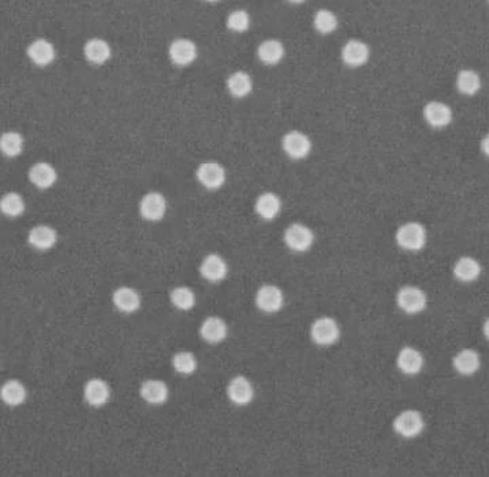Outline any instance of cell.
<instances>
[{
  "label": "cell",
  "mask_w": 489,
  "mask_h": 477,
  "mask_svg": "<svg viewBox=\"0 0 489 477\" xmlns=\"http://www.w3.org/2000/svg\"><path fill=\"white\" fill-rule=\"evenodd\" d=\"M397 244L411 253L421 251L426 244V231L419 222H408L397 231Z\"/></svg>",
  "instance_id": "6da1fadb"
},
{
  "label": "cell",
  "mask_w": 489,
  "mask_h": 477,
  "mask_svg": "<svg viewBox=\"0 0 489 477\" xmlns=\"http://www.w3.org/2000/svg\"><path fill=\"white\" fill-rule=\"evenodd\" d=\"M282 148L290 159H304L312 151V140L307 133L293 129L283 135Z\"/></svg>",
  "instance_id": "7a4b0ae2"
},
{
  "label": "cell",
  "mask_w": 489,
  "mask_h": 477,
  "mask_svg": "<svg viewBox=\"0 0 489 477\" xmlns=\"http://www.w3.org/2000/svg\"><path fill=\"white\" fill-rule=\"evenodd\" d=\"M425 428L423 417L416 410H407L401 413L394 421V430L405 439H414L419 436Z\"/></svg>",
  "instance_id": "3957f363"
},
{
  "label": "cell",
  "mask_w": 489,
  "mask_h": 477,
  "mask_svg": "<svg viewBox=\"0 0 489 477\" xmlns=\"http://www.w3.org/2000/svg\"><path fill=\"white\" fill-rule=\"evenodd\" d=\"M314 232L304 224H292L285 231L286 246L297 253H305L314 246Z\"/></svg>",
  "instance_id": "277c9868"
},
{
  "label": "cell",
  "mask_w": 489,
  "mask_h": 477,
  "mask_svg": "<svg viewBox=\"0 0 489 477\" xmlns=\"http://www.w3.org/2000/svg\"><path fill=\"white\" fill-rule=\"evenodd\" d=\"M198 58V46L187 37H178L169 46V59L176 66H187Z\"/></svg>",
  "instance_id": "5b68a950"
},
{
  "label": "cell",
  "mask_w": 489,
  "mask_h": 477,
  "mask_svg": "<svg viewBox=\"0 0 489 477\" xmlns=\"http://www.w3.org/2000/svg\"><path fill=\"white\" fill-rule=\"evenodd\" d=\"M311 337L318 346H330L339 339V325L330 317H321L311 327Z\"/></svg>",
  "instance_id": "8992f818"
},
{
  "label": "cell",
  "mask_w": 489,
  "mask_h": 477,
  "mask_svg": "<svg viewBox=\"0 0 489 477\" xmlns=\"http://www.w3.org/2000/svg\"><path fill=\"white\" fill-rule=\"evenodd\" d=\"M342 61L349 68H359L364 66L371 56L369 46L358 39L348 40L344 47H342Z\"/></svg>",
  "instance_id": "52a82bcc"
},
{
  "label": "cell",
  "mask_w": 489,
  "mask_h": 477,
  "mask_svg": "<svg viewBox=\"0 0 489 477\" xmlns=\"http://www.w3.org/2000/svg\"><path fill=\"white\" fill-rule=\"evenodd\" d=\"M398 307L407 314H419L426 307V294L418 287H404L397 296Z\"/></svg>",
  "instance_id": "ba28073f"
},
{
  "label": "cell",
  "mask_w": 489,
  "mask_h": 477,
  "mask_svg": "<svg viewBox=\"0 0 489 477\" xmlns=\"http://www.w3.org/2000/svg\"><path fill=\"white\" fill-rule=\"evenodd\" d=\"M226 393H228L229 400L236 406L249 404L255 396V390H254L252 383L247 377H243V375H236L229 381Z\"/></svg>",
  "instance_id": "9c48e42d"
},
{
  "label": "cell",
  "mask_w": 489,
  "mask_h": 477,
  "mask_svg": "<svg viewBox=\"0 0 489 477\" xmlns=\"http://www.w3.org/2000/svg\"><path fill=\"white\" fill-rule=\"evenodd\" d=\"M198 181L208 189H218L226 181L225 168L215 161L202 162L197 169Z\"/></svg>",
  "instance_id": "30bf717a"
},
{
  "label": "cell",
  "mask_w": 489,
  "mask_h": 477,
  "mask_svg": "<svg viewBox=\"0 0 489 477\" xmlns=\"http://www.w3.org/2000/svg\"><path fill=\"white\" fill-rule=\"evenodd\" d=\"M423 118L428 122V125H431L432 128L441 129V128H447L454 118L452 109L439 101H431L423 107Z\"/></svg>",
  "instance_id": "8fae6325"
},
{
  "label": "cell",
  "mask_w": 489,
  "mask_h": 477,
  "mask_svg": "<svg viewBox=\"0 0 489 477\" xmlns=\"http://www.w3.org/2000/svg\"><path fill=\"white\" fill-rule=\"evenodd\" d=\"M27 58L36 66H47L56 59V49L47 39H36L27 46Z\"/></svg>",
  "instance_id": "7c38bea8"
},
{
  "label": "cell",
  "mask_w": 489,
  "mask_h": 477,
  "mask_svg": "<svg viewBox=\"0 0 489 477\" xmlns=\"http://www.w3.org/2000/svg\"><path fill=\"white\" fill-rule=\"evenodd\" d=\"M139 212L146 221H161L166 214V200L161 193L146 194L139 204Z\"/></svg>",
  "instance_id": "4fadbf2b"
},
{
  "label": "cell",
  "mask_w": 489,
  "mask_h": 477,
  "mask_svg": "<svg viewBox=\"0 0 489 477\" xmlns=\"http://www.w3.org/2000/svg\"><path fill=\"white\" fill-rule=\"evenodd\" d=\"M256 306L265 313H276L283 306V293L276 285H262L256 293Z\"/></svg>",
  "instance_id": "5bb4252c"
},
{
  "label": "cell",
  "mask_w": 489,
  "mask_h": 477,
  "mask_svg": "<svg viewBox=\"0 0 489 477\" xmlns=\"http://www.w3.org/2000/svg\"><path fill=\"white\" fill-rule=\"evenodd\" d=\"M83 54L87 62L93 65H104L106 64L112 56L111 44L101 37H92L85 43Z\"/></svg>",
  "instance_id": "9a60e30c"
},
{
  "label": "cell",
  "mask_w": 489,
  "mask_h": 477,
  "mask_svg": "<svg viewBox=\"0 0 489 477\" xmlns=\"http://www.w3.org/2000/svg\"><path fill=\"white\" fill-rule=\"evenodd\" d=\"M29 244L39 250V251H47L56 246L58 234L56 231L49 225H37L30 229L27 236Z\"/></svg>",
  "instance_id": "2e32d148"
},
{
  "label": "cell",
  "mask_w": 489,
  "mask_h": 477,
  "mask_svg": "<svg viewBox=\"0 0 489 477\" xmlns=\"http://www.w3.org/2000/svg\"><path fill=\"white\" fill-rule=\"evenodd\" d=\"M29 181L39 189L52 188L58 181V172L49 162H36L29 169Z\"/></svg>",
  "instance_id": "e0dca14e"
},
{
  "label": "cell",
  "mask_w": 489,
  "mask_h": 477,
  "mask_svg": "<svg viewBox=\"0 0 489 477\" xmlns=\"http://www.w3.org/2000/svg\"><path fill=\"white\" fill-rule=\"evenodd\" d=\"M85 400L93 406V407H101L105 406L111 397V389L108 386L106 381L101 380V378H92L89 380L85 390Z\"/></svg>",
  "instance_id": "ac0fdd59"
},
{
  "label": "cell",
  "mask_w": 489,
  "mask_h": 477,
  "mask_svg": "<svg viewBox=\"0 0 489 477\" xmlns=\"http://www.w3.org/2000/svg\"><path fill=\"white\" fill-rule=\"evenodd\" d=\"M140 396L149 404H163L168 400L169 389L161 380H146L140 386Z\"/></svg>",
  "instance_id": "d6986e66"
},
{
  "label": "cell",
  "mask_w": 489,
  "mask_h": 477,
  "mask_svg": "<svg viewBox=\"0 0 489 477\" xmlns=\"http://www.w3.org/2000/svg\"><path fill=\"white\" fill-rule=\"evenodd\" d=\"M201 274L205 279L211 282L222 281L228 274L226 261L218 254H209L204 258L201 264Z\"/></svg>",
  "instance_id": "ffe728a7"
},
{
  "label": "cell",
  "mask_w": 489,
  "mask_h": 477,
  "mask_svg": "<svg viewBox=\"0 0 489 477\" xmlns=\"http://www.w3.org/2000/svg\"><path fill=\"white\" fill-rule=\"evenodd\" d=\"M256 54H258V58L262 64H265L268 66H273V65H278L283 59L285 46L278 39H268V40H264L258 46Z\"/></svg>",
  "instance_id": "44dd1931"
},
{
  "label": "cell",
  "mask_w": 489,
  "mask_h": 477,
  "mask_svg": "<svg viewBox=\"0 0 489 477\" xmlns=\"http://www.w3.org/2000/svg\"><path fill=\"white\" fill-rule=\"evenodd\" d=\"M423 357L422 354L412 349V347H405L400 351L398 354V360H397V364H398V368L407 374V375H416L422 371L423 368Z\"/></svg>",
  "instance_id": "7402d4cb"
},
{
  "label": "cell",
  "mask_w": 489,
  "mask_h": 477,
  "mask_svg": "<svg viewBox=\"0 0 489 477\" xmlns=\"http://www.w3.org/2000/svg\"><path fill=\"white\" fill-rule=\"evenodd\" d=\"M226 86L233 98H244L252 92L254 80L248 72L236 71L228 78Z\"/></svg>",
  "instance_id": "603a6c76"
},
{
  "label": "cell",
  "mask_w": 489,
  "mask_h": 477,
  "mask_svg": "<svg viewBox=\"0 0 489 477\" xmlns=\"http://www.w3.org/2000/svg\"><path fill=\"white\" fill-rule=\"evenodd\" d=\"M201 336L211 344L221 343L228 336V327L219 317H208L201 325Z\"/></svg>",
  "instance_id": "cb8c5ba5"
},
{
  "label": "cell",
  "mask_w": 489,
  "mask_h": 477,
  "mask_svg": "<svg viewBox=\"0 0 489 477\" xmlns=\"http://www.w3.org/2000/svg\"><path fill=\"white\" fill-rule=\"evenodd\" d=\"M27 392L26 387L19 380H8L6 383L0 387V399L11 407L20 406L26 401Z\"/></svg>",
  "instance_id": "d4e9b609"
},
{
  "label": "cell",
  "mask_w": 489,
  "mask_h": 477,
  "mask_svg": "<svg viewBox=\"0 0 489 477\" xmlns=\"http://www.w3.org/2000/svg\"><path fill=\"white\" fill-rule=\"evenodd\" d=\"M113 304L122 313H135L139 310L142 300L136 290L130 287H120L113 293Z\"/></svg>",
  "instance_id": "484cf974"
},
{
  "label": "cell",
  "mask_w": 489,
  "mask_h": 477,
  "mask_svg": "<svg viewBox=\"0 0 489 477\" xmlns=\"http://www.w3.org/2000/svg\"><path fill=\"white\" fill-rule=\"evenodd\" d=\"M454 368L461 375H472L475 374L481 367V358L479 354L475 350H462L454 357Z\"/></svg>",
  "instance_id": "4316f807"
},
{
  "label": "cell",
  "mask_w": 489,
  "mask_h": 477,
  "mask_svg": "<svg viewBox=\"0 0 489 477\" xmlns=\"http://www.w3.org/2000/svg\"><path fill=\"white\" fill-rule=\"evenodd\" d=\"M481 265L475 258L462 257L454 267V277L461 282H473L481 275Z\"/></svg>",
  "instance_id": "83f0119b"
},
{
  "label": "cell",
  "mask_w": 489,
  "mask_h": 477,
  "mask_svg": "<svg viewBox=\"0 0 489 477\" xmlns=\"http://www.w3.org/2000/svg\"><path fill=\"white\" fill-rule=\"evenodd\" d=\"M280 200L276 194L273 193H264L258 197L256 204H255V210L258 212V215L264 219H273L276 218V215L280 212Z\"/></svg>",
  "instance_id": "f1b7e54d"
},
{
  "label": "cell",
  "mask_w": 489,
  "mask_h": 477,
  "mask_svg": "<svg viewBox=\"0 0 489 477\" xmlns=\"http://www.w3.org/2000/svg\"><path fill=\"white\" fill-rule=\"evenodd\" d=\"M0 152L8 158H16L23 152V136L16 131L0 135Z\"/></svg>",
  "instance_id": "f546056e"
},
{
  "label": "cell",
  "mask_w": 489,
  "mask_h": 477,
  "mask_svg": "<svg viewBox=\"0 0 489 477\" xmlns=\"http://www.w3.org/2000/svg\"><path fill=\"white\" fill-rule=\"evenodd\" d=\"M457 87L462 95L473 97L481 89V78L475 71L462 69L457 75Z\"/></svg>",
  "instance_id": "4dcf8cb0"
},
{
  "label": "cell",
  "mask_w": 489,
  "mask_h": 477,
  "mask_svg": "<svg viewBox=\"0 0 489 477\" xmlns=\"http://www.w3.org/2000/svg\"><path fill=\"white\" fill-rule=\"evenodd\" d=\"M0 211L6 217L16 218L25 211V200L18 193H8L0 198Z\"/></svg>",
  "instance_id": "1f68e13d"
},
{
  "label": "cell",
  "mask_w": 489,
  "mask_h": 477,
  "mask_svg": "<svg viewBox=\"0 0 489 477\" xmlns=\"http://www.w3.org/2000/svg\"><path fill=\"white\" fill-rule=\"evenodd\" d=\"M314 28L321 35H329L338 29V18L328 9H319L314 16Z\"/></svg>",
  "instance_id": "d6a6232c"
},
{
  "label": "cell",
  "mask_w": 489,
  "mask_h": 477,
  "mask_svg": "<svg viewBox=\"0 0 489 477\" xmlns=\"http://www.w3.org/2000/svg\"><path fill=\"white\" fill-rule=\"evenodd\" d=\"M171 301L176 308L182 311H189L197 304V297H194V293L190 289L178 287L171 293Z\"/></svg>",
  "instance_id": "836d02e7"
},
{
  "label": "cell",
  "mask_w": 489,
  "mask_h": 477,
  "mask_svg": "<svg viewBox=\"0 0 489 477\" xmlns=\"http://www.w3.org/2000/svg\"><path fill=\"white\" fill-rule=\"evenodd\" d=\"M226 26L235 33H243L251 26V16L247 11H233L226 19Z\"/></svg>",
  "instance_id": "e575fe53"
},
{
  "label": "cell",
  "mask_w": 489,
  "mask_h": 477,
  "mask_svg": "<svg viewBox=\"0 0 489 477\" xmlns=\"http://www.w3.org/2000/svg\"><path fill=\"white\" fill-rule=\"evenodd\" d=\"M172 364H173V368L180 374H192L194 370H197V366H198L197 358H194V356L189 351L176 353L173 356Z\"/></svg>",
  "instance_id": "d590c367"
},
{
  "label": "cell",
  "mask_w": 489,
  "mask_h": 477,
  "mask_svg": "<svg viewBox=\"0 0 489 477\" xmlns=\"http://www.w3.org/2000/svg\"><path fill=\"white\" fill-rule=\"evenodd\" d=\"M481 150L482 152L489 158V133L483 136V139L481 140Z\"/></svg>",
  "instance_id": "8d00e7d4"
},
{
  "label": "cell",
  "mask_w": 489,
  "mask_h": 477,
  "mask_svg": "<svg viewBox=\"0 0 489 477\" xmlns=\"http://www.w3.org/2000/svg\"><path fill=\"white\" fill-rule=\"evenodd\" d=\"M482 331H483V336H485V339L489 342V318L483 322V328H482Z\"/></svg>",
  "instance_id": "74e56055"
},
{
  "label": "cell",
  "mask_w": 489,
  "mask_h": 477,
  "mask_svg": "<svg viewBox=\"0 0 489 477\" xmlns=\"http://www.w3.org/2000/svg\"><path fill=\"white\" fill-rule=\"evenodd\" d=\"M287 2H290V4H295V5H298V4H304V2H307V0H287Z\"/></svg>",
  "instance_id": "f35d334b"
},
{
  "label": "cell",
  "mask_w": 489,
  "mask_h": 477,
  "mask_svg": "<svg viewBox=\"0 0 489 477\" xmlns=\"http://www.w3.org/2000/svg\"><path fill=\"white\" fill-rule=\"evenodd\" d=\"M205 2H209V4H216V2H219V0H205Z\"/></svg>",
  "instance_id": "ab89813d"
},
{
  "label": "cell",
  "mask_w": 489,
  "mask_h": 477,
  "mask_svg": "<svg viewBox=\"0 0 489 477\" xmlns=\"http://www.w3.org/2000/svg\"><path fill=\"white\" fill-rule=\"evenodd\" d=\"M488 2H489V0H488Z\"/></svg>",
  "instance_id": "60d3db41"
}]
</instances>
